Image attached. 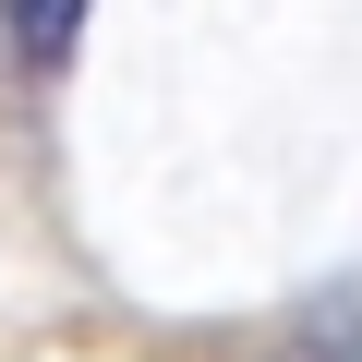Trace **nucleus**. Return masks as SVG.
<instances>
[{
    "mask_svg": "<svg viewBox=\"0 0 362 362\" xmlns=\"http://www.w3.org/2000/svg\"><path fill=\"white\" fill-rule=\"evenodd\" d=\"M73 37H85V0H13V61L25 73H61Z\"/></svg>",
    "mask_w": 362,
    "mask_h": 362,
    "instance_id": "f257e3e1",
    "label": "nucleus"
}]
</instances>
